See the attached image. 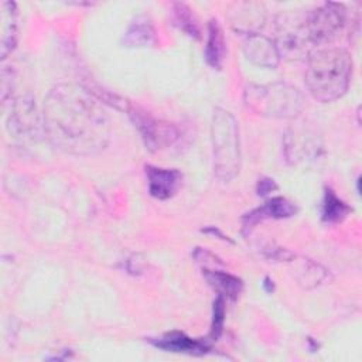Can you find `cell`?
<instances>
[{
  "instance_id": "cell-1",
  "label": "cell",
  "mask_w": 362,
  "mask_h": 362,
  "mask_svg": "<svg viewBox=\"0 0 362 362\" xmlns=\"http://www.w3.org/2000/svg\"><path fill=\"white\" fill-rule=\"evenodd\" d=\"M99 100L74 83L54 86L45 100L42 124L48 140L59 150L75 156L102 151L110 139L109 119Z\"/></svg>"
},
{
  "instance_id": "cell-2",
  "label": "cell",
  "mask_w": 362,
  "mask_h": 362,
  "mask_svg": "<svg viewBox=\"0 0 362 362\" xmlns=\"http://www.w3.org/2000/svg\"><path fill=\"white\" fill-rule=\"evenodd\" d=\"M352 69V57L345 48L325 45L313 49L304 76L308 93L321 103L342 98L349 88Z\"/></svg>"
},
{
  "instance_id": "cell-3",
  "label": "cell",
  "mask_w": 362,
  "mask_h": 362,
  "mask_svg": "<svg viewBox=\"0 0 362 362\" xmlns=\"http://www.w3.org/2000/svg\"><path fill=\"white\" fill-rule=\"evenodd\" d=\"M211 140L215 175L228 182L240 168L239 126L233 115L222 107H215L211 123Z\"/></svg>"
},
{
  "instance_id": "cell-4",
  "label": "cell",
  "mask_w": 362,
  "mask_h": 362,
  "mask_svg": "<svg viewBox=\"0 0 362 362\" xmlns=\"http://www.w3.org/2000/svg\"><path fill=\"white\" fill-rule=\"evenodd\" d=\"M243 102L250 112L273 119H293L304 106L300 90L284 82L250 83L245 88Z\"/></svg>"
},
{
  "instance_id": "cell-5",
  "label": "cell",
  "mask_w": 362,
  "mask_h": 362,
  "mask_svg": "<svg viewBox=\"0 0 362 362\" xmlns=\"http://www.w3.org/2000/svg\"><path fill=\"white\" fill-rule=\"evenodd\" d=\"M281 57L291 59L308 57L314 48L308 28L307 13H286L276 20V40H273Z\"/></svg>"
},
{
  "instance_id": "cell-6",
  "label": "cell",
  "mask_w": 362,
  "mask_h": 362,
  "mask_svg": "<svg viewBox=\"0 0 362 362\" xmlns=\"http://www.w3.org/2000/svg\"><path fill=\"white\" fill-rule=\"evenodd\" d=\"M348 23V11L344 4L324 3L318 8L307 13V28L315 48L335 40Z\"/></svg>"
},
{
  "instance_id": "cell-7",
  "label": "cell",
  "mask_w": 362,
  "mask_h": 362,
  "mask_svg": "<svg viewBox=\"0 0 362 362\" xmlns=\"http://www.w3.org/2000/svg\"><path fill=\"white\" fill-rule=\"evenodd\" d=\"M127 113L134 127L139 130L146 148H148L150 151L170 148L181 137V133L177 126H174L173 123L156 119L144 110L130 107Z\"/></svg>"
},
{
  "instance_id": "cell-8",
  "label": "cell",
  "mask_w": 362,
  "mask_h": 362,
  "mask_svg": "<svg viewBox=\"0 0 362 362\" xmlns=\"http://www.w3.org/2000/svg\"><path fill=\"white\" fill-rule=\"evenodd\" d=\"M44 129L35 106V99L30 92L17 96L11 103V110L7 119V129L10 134L20 139H34L40 129Z\"/></svg>"
},
{
  "instance_id": "cell-9",
  "label": "cell",
  "mask_w": 362,
  "mask_h": 362,
  "mask_svg": "<svg viewBox=\"0 0 362 362\" xmlns=\"http://www.w3.org/2000/svg\"><path fill=\"white\" fill-rule=\"evenodd\" d=\"M147 188L153 198L168 199L174 197L181 187L182 174L175 168H163L156 165H146Z\"/></svg>"
},
{
  "instance_id": "cell-10",
  "label": "cell",
  "mask_w": 362,
  "mask_h": 362,
  "mask_svg": "<svg viewBox=\"0 0 362 362\" xmlns=\"http://www.w3.org/2000/svg\"><path fill=\"white\" fill-rule=\"evenodd\" d=\"M229 21L236 33L246 37L259 34L266 21V10L260 3H236L229 13Z\"/></svg>"
},
{
  "instance_id": "cell-11",
  "label": "cell",
  "mask_w": 362,
  "mask_h": 362,
  "mask_svg": "<svg viewBox=\"0 0 362 362\" xmlns=\"http://www.w3.org/2000/svg\"><path fill=\"white\" fill-rule=\"evenodd\" d=\"M297 206L288 201L287 198L283 197H274L264 202L262 206L247 212L243 219V233L250 232L256 223H259L263 219H283V218H290L296 215Z\"/></svg>"
},
{
  "instance_id": "cell-12",
  "label": "cell",
  "mask_w": 362,
  "mask_h": 362,
  "mask_svg": "<svg viewBox=\"0 0 362 362\" xmlns=\"http://www.w3.org/2000/svg\"><path fill=\"white\" fill-rule=\"evenodd\" d=\"M243 52L249 61L259 66L274 68L280 62L274 41L263 34L247 35L243 42Z\"/></svg>"
},
{
  "instance_id": "cell-13",
  "label": "cell",
  "mask_w": 362,
  "mask_h": 362,
  "mask_svg": "<svg viewBox=\"0 0 362 362\" xmlns=\"http://www.w3.org/2000/svg\"><path fill=\"white\" fill-rule=\"evenodd\" d=\"M120 42L124 48H150L157 44V31L148 17L139 16L129 24Z\"/></svg>"
},
{
  "instance_id": "cell-14",
  "label": "cell",
  "mask_w": 362,
  "mask_h": 362,
  "mask_svg": "<svg viewBox=\"0 0 362 362\" xmlns=\"http://www.w3.org/2000/svg\"><path fill=\"white\" fill-rule=\"evenodd\" d=\"M18 41V10L14 1L1 3V59L16 48Z\"/></svg>"
},
{
  "instance_id": "cell-15",
  "label": "cell",
  "mask_w": 362,
  "mask_h": 362,
  "mask_svg": "<svg viewBox=\"0 0 362 362\" xmlns=\"http://www.w3.org/2000/svg\"><path fill=\"white\" fill-rule=\"evenodd\" d=\"M202 274L208 284L218 293L221 297H226L229 300H236L242 290H243V281L228 272L219 270L216 267L211 269H202Z\"/></svg>"
},
{
  "instance_id": "cell-16",
  "label": "cell",
  "mask_w": 362,
  "mask_h": 362,
  "mask_svg": "<svg viewBox=\"0 0 362 362\" xmlns=\"http://www.w3.org/2000/svg\"><path fill=\"white\" fill-rule=\"evenodd\" d=\"M153 344L157 348H161L165 351L182 352V354H191V355H202L209 349V345L206 342L189 338L180 331L168 332L161 338H158L157 341H153Z\"/></svg>"
},
{
  "instance_id": "cell-17",
  "label": "cell",
  "mask_w": 362,
  "mask_h": 362,
  "mask_svg": "<svg viewBox=\"0 0 362 362\" xmlns=\"http://www.w3.org/2000/svg\"><path fill=\"white\" fill-rule=\"evenodd\" d=\"M226 54V42L222 27L216 20L208 24V38L205 45V61L214 69H221Z\"/></svg>"
},
{
  "instance_id": "cell-18",
  "label": "cell",
  "mask_w": 362,
  "mask_h": 362,
  "mask_svg": "<svg viewBox=\"0 0 362 362\" xmlns=\"http://www.w3.org/2000/svg\"><path fill=\"white\" fill-rule=\"evenodd\" d=\"M351 206L346 205L341 198L335 195L334 191L325 189L322 205H321V218L325 223H338L349 215Z\"/></svg>"
},
{
  "instance_id": "cell-19",
  "label": "cell",
  "mask_w": 362,
  "mask_h": 362,
  "mask_svg": "<svg viewBox=\"0 0 362 362\" xmlns=\"http://www.w3.org/2000/svg\"><path fill=\"white\" fill-rule=\"evenodd\" d=\"M173 21L174 24L192 38H199V28L194 18L191 8L184 3L173 4Z\"/></svg>"
},
{
  "instance_id": "cell-20",
  "label": "cell",
  "mask_w": 362,
  "mask_h": 362,
  "mask_svg": "<svg viewBox=\"0 0 362 362\" xmlns=\"http://www.w3.org/2000/svg\"><path fill=\"white\" fill-rule=\"evenodd\" d=\"M325 276H327V270L324 267H321L318 263L304 260L303 266L298 269L297 280L305 288H311V287H315L317 284H320L325 279Z\"/></svg>"
},
{
  "instance_id": "cell-21",
  "label": "cell",
  "mask_w": 362,
  "mask_h": 362,
  "mask_svg": "<svg viewBox=\"0 0 362 362\" xmlns=\"http://www.w3.org/2000/svg\"><path fill=\"white\" fill-rule=\"evenodd\" d=\"M225 317V301L223 297L218 296L214 301V314H212V325H211V334L209 337L212 339L219 338L223 328V318Z\"/></svg>"
},
{
  "instance_id": "cell-22",
  "label": "cell",
  "mask_w": 362,
  "mask_h": 362,
  "mask_svg": "<svg viewBox=\"0 0 362 362\" xmlns=\"http://www.w3.org/2000/svg\"><path fill=\"white\" fill-rule=\"evenodd\" d=\"M274 189H277V184L274 182V180H272V178H262V180L257 181V185H256L257 195L264 197V195L270 194Z\"/></svg>"
},
{
  "instance_id": "cell-23",
  "label": "cell",
  "mask_w": 362,
  "mask_h": 362,
  "mask_svg": "<svg viewBox=\"0 0 362 362\" xmlns=\"http://www.w3.org/2000/svg\"><path fill=\"white\" fill-rule=\"evenodd\" d=\"M202 232L204 233H208V235H216L221 240H225V242H230L232 243V240L229 239V236L228 235H225V233H222L216 226H208V228H205V229H202Z\"/></svg>"
},
{
  "instance_id": "cell-24",
  "label": "cell",
  "mask_w": 362,
  "mask_h": 362,
  "mask_svg": "<svg viewBox=\"0 0 362 362\" xmlns=\"http://www.w3.org/2000/svg\"><path fill=\"white\" fill-rule=\"evenodd\" d=\"M263 287H264V290H266L267 293H272L273 288H274L273 280H270L269 277H264V280H263Z\"/></svg>"
}]
</instances>
